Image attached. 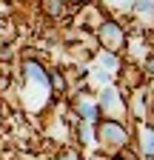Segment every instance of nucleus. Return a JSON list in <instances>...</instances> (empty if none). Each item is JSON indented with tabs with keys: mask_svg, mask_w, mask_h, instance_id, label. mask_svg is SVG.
Listing matches in <instances>:
<instances>
[{
	"mask_svg": "<svg viewBox=\"0 0 154 160\" xmlns=\"http://www.w3.org/2000/svg\"><path fill=\"white\" fill-rule=\"evenodd\" d=\"M103 134L111 140V143H126V129L117 123H103Z\"/></svg>",
	"mask_w": 154,
	"mask_h": 160,
	"instance_id": "1",
	"label": "nucleus"
},
{
	"mask_svg": "<svg viewBox=\"0 0 154 160\" xmlns=\"http://www.w3.org/2000/svg\"><path fill=\"white\" fill-rule=\"evenodd\" d=\"M26 72H29V77H34L40 86H49V83H51V80H49V77L40 72V66H37V63H29V66H26Z\"/></svg>",
	"mask_w": 154,
	"mask_h": 160,
	"instance_id": "2",
	"label": "nucleus"
},
{
	"mask_svg": "<svg viewBox=\"0 0 154 160\" xmlns=\"http://www.w3.org/2000/svg\"><path fill=\"white\" fill-rule=\"evenodd\" d=\"M143 152L154 154V129H143Z\"/></svg>",
	"mask_w": 154,
	"mask_h": 160,
	"instance_id": "3",
	"label": "nucleus"
},
{
	"mask_svg": "<svg viewBox=\"0 0 154 160\" xmlns=\"http://www.w3.org/2000/svg\"><path fill=\"white\" fill-rule=\"evenodd\" d=\"M77 112L83 114V120H94V114H97V106H94V103H80V106H77Z\"/></svg>",
	"mask_w": 154,
	"mask_h": 160,
	"instance_id": "4",
	"label": "nucleus"
},
{
	"mask_svg": "<svg viewBox=\"0 0 154 160\" xmlns=\"http://www.w3.org/2000/svg\"><path fill=\"white\" fill-rule=\"evenodd\" d=\"M103 106H106V109L117 106V97H114V92H106V97H103Z\"/></svg>",
	"mask_w": 154,
	"mask_h": 160,
	"instance_id": "5",
	"label": "nucleus"
},
{
	"mask_svg": "<svg viewBox=\"0 0 154 160\" xmlns=\"http://www.w3.org/2000/svg\"><path fill=\"white\" fill-rule=\"evenodd\" d=\"M103 34H106L108 40H114V37H120V32H117V26H106V29H103Z\"/></svg>",
	"mask_w": 154,
	"mask_h": 160,
	"instance_id": "6",
	"label": "nucleus"
},
{
	"mask_svg": "<svg viewBox=\"0 0 154 160\" xmlns=\"http://www.w3.org/2000/svg\"><path fill=\"white\" fill-rule=\"evenodd\" d=\"M137 9H140V12H151V9H154V6H151V3H148V0H143V3H137Z\"/></svg>",
	"mask_w": 154,
	"mask_h": 160,
	"instance_id": "7",
	"label": "nucleus"
},
{
	"mask_svg": "<svg viewBox=\"0 0 154 160\" xmlns=\"http://www.w3.org/2000/svg\"><path fill=\"white\" fill-rule=\"evenodd\" d=\"M146 66H148V69H151V72H154V57H151V60H148V63H146Z\"/></svg>",
	"mask_w": 154,
	"mask_h": 160,
	"instance_id": "8",
	"label": "nucleus"
},
{
	"mask_svg": "<svg viewBox=\"0 0 154 160\" xmlns=\"http://www.w3.org/2000/svg\"><path fill=\"white\" fill-rule=\"evenodd\" d=\"M63 160H74V157H63Z\"/></svg>",
	"mask_w": 154,
	"mask_h": 160,
	"instance_id": "9",
	"label": "nucleus"
}]
</instances>
